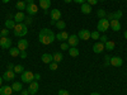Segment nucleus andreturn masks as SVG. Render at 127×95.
<instances>
[{"instance_id": "9b49d317", "label": "nucleus", "mask_w": 127, "mask_h": 95, "mask_svg": "<svg viewBox=\"0 0 127 95\" xmlns=\"http://www.w3.org/2000/svg\"><path fill=\"white\" fill-rule=\"evenodd\" d=\"M26 12L32 17L33 14H36L37 12H38V6L37 5H34V3L33 4H27V8H26Z\"/></svg>"}, {"instance_id": "412c9836", "label": "nucleus", "mask_w": 127, "mask_h": 95, "mask_svg": "<svg viewBox=\"0 0 127 95\" xmlns=\"http://www.w3.org/2000/svg\"><path fill=\"white\" fill-rule=\"evenodd\" d=\"M41 58H42V61H43V63H51L52 61H54V56L50 55V53H43Z\"/></svg>"}, {"instance_id": "a19ab883", "label": "nucleus", "mask_w": 127, "mask_h": 95, "mask_svg": "<svg viewBox=\"0 0 127 95\" xmlns=\"http://www.w3.org/2000/svg\"><path fill=\"white\" fill-rule=\"evenodd\" d=\"M87 3L89 4V5H95L98 3V0H87Z\"/></svg>"}, {"instance_id": "473e14b6", "label": "nucleus", "mask_w": 127, "mask_h": 95, "mask_svg": "<svg viewBox=\"0 0 127 95\" xmlns=\"http://www.w3.org/2000/svg\"><path fill=\"white\" fill-rule=\"evenodd\" d=\"M99 32L98 30H94V32H90V38L93 39H99Z\"/></svg>"}, {"instance_id": "49530a36", "label": "nucleus", "mask_w": 127, "mask_h": 95, "mask_svg": "<svg viewBox=\"0 0 127 95\" xmlns=\"http://www.w3.org/2000/svg\"><path fill=\"white\" fill-rule=\"evenodd\" d=\"M8 70H14V66L12 65V63H9V65H8Z\"/></svg>"}, {"instance_id": "72a5a7b5", "label": "nucleus", "mask_w": 127, "mask_h": 95, "mask_svg": "<svg viewBox=\"0 0 127 95\" xmlns=\"http://www.w3.org/2000/svg\"><path fill=\"white\" fill-rule=\"evenodd\" d=\"M60 48H61L62 51H69L70 46H69L67 42H61V46H60Z\"/></svg>"}, {"instance_id": "f3484780", "label": "nucleus", "mask_w": 127, "mask_h": 95, "mask_svg": "<svg viewBox=\"0 0 127 95\" xmlns=\"http://www.w3.org/2000/svg\"><path fill=\"white\" fill-rule=\"evenodd\" d=\"M107 19L108 20H112V19H117V20H120L121 18H122V12L121 10H117V12H114V13H111V14H107Z\"/></svg>"}, {"instance_id": "5fc2aeb1", "label": "nucleus", "mask_w": 127, "mask_h": 95, "mask_svg": "<svg viewBox=\"0 0 127 95\" xmlns=\"http://www.w3.org/2000/svg\"><path fill=\"white\" fill-rule=\"evenodd\" d=\"M0 38H1V36H0Z\"/></svg>"}, {"instance_id": "20e7f679", "label": "nucleus", "mask_w": 127, "mask_h": 95, "mask_svg": "<svg viewBox=\"0 0 127 95\" xmlns=\"http://www.w3.org/2000/svg\"><path fill=\"white\" fill-rule=\"evenodd\" d=\"M22 81L24 82V84H31L32 81L34 80V73L32 72V71H27V70H24L22 73Z\"/></svg>"}, {"instance_id": "c85d7f7f", "label": "nucleus", "mask_w": 127, "mask_h": 95, "mask_svg": "<svg viewBox=\"0 0 127 95\" xmlns=\"http://www.w3.org/2000/svg\"><path fill=\"white\" fill-rule=\"evenodd\" d=\"M55 25H56V28H57V29H60V30H62V29H65V28H66V23L64 22V20H61V19H60V20H57Z\"/></svg>"}, {"instance_id": "5701e85b", "label": "nucleus", "mask_w": 127, "mask_h": 95, "mask_svg": "<svg viewBox=\"0 0 127 95\" xmlns=\"http://www.w3.org/2000/svg\"><path fill=\"white\" fill-rule=\"evenodd\" d=\"M12 89H13V91L20 93V91L23 90V85H22V82H18V81L13 82V85H12Z\"/></svg>"}, {"instance_id": "393cba45", "label": "nucleus", "mask_w": 127, "mask_h": 95, "mask_svg": "<svg viewBox=\"0 0 127 95\" xmlns=\"http://www.w3.org/2000/svg\"><path fill=\"white\" fill-rule=\"evenodd\" d=\"M9 53L12 57H18L20 55V49L18 47H13V48H9Z\"/></svg>"}, {"instance_id": "6e6552de", "label": "nucleus", "mask_w": 127, "mask_h": 95, "mask_svg": "<svg viewBox=\"0 0 127 95\" xmlns=\"http://www.w3.org/2000/svg\"><path fill=\"white\" fill-rule=\"evenodd\" d=\"M78 37H79V39H83V41L90 39V30H88V29H81L79 33H78Z\"/></svg>"}, {"instance_id": "09e8293b", "label": "nucleus", "mask_w": 127, "mask_h": 95, "mask_svg": "<svg viewBox=\"0 0 127 95\" xmlns=\"http://www.w3.org/2000/svg\"><path fill=\"white\" fill-rule=\"evenodd\" d=\"M1 84H3V77L0 76V86H1Z\"/></svg>"}, {"instance_id": "8fccbe9b", "label": "nucleus", "mask_w": 127, "mask_h": 95, "mask_svg": "<svg viewBox=\"0 0 127 95\" xmlns=\"http://www.w3.org/2000/svg\"><path fill=\"white\" fill-rule=\"evenodd\" d=\"M1 1H3V3H5V4H6V3H9V1H10V0H1Z\"/></svg>"}, {"instance_id": "79ce46f5", "label": "nucleus", "mask_w": 127, "mask_h": 95, "mask_svg": "<svg viewBox=\"0 0 127 95\" xmlns=\"http://www.w3.org/2000/svg\"><path fill=\"white\" fill-rule=\"evenodd\" d=\"M19 57L20 58H26L27 57V52L26 51H22V52H20V55H19Z\"/></svg>"}, {"instance_id": "e433bc0d", "label": "nucleus", "mask_w": 127, "mask_h": 95, "mask_svg": "<svg viewBox=\"0 0 127 95\" xmlns=\"http://www.w3.org/2000/svg\"><path fill=\"white\" fill-rule=\"evenodd\" d=\"M8 34H9V29H6V28H3L1 32H0V36L1 37H8Z\"/></svg>"}, {"instance_id": "0eeeda50", "label": "nucleus", "mask_w": 127, "mask_h": 95, "mask_svg": "<svg viewBox=\"0 0 127 95\" xmlns=\"http://www.w3.org/2000/svg\"><path fill=\"white\" fill-rule=\"evenodd\" d=\"M109 28H111L113 32H118V30L121 29V23H120V20H117V19L109 20Z\"/></svg>"}, {"instance_id": "4c0bfd02", "label": "nucleus", "mask_w": 127, "mask_h": 95, "mask_svg": "<svg viewBox=\"0 0 127 95\" xmlns=\"http://www.w3.org/2000/svg\"><path fill=\"white\" fill-rule=\"evenodd\" d=\"M99 39H100V42H102V43H105V42L108 41V37L105 36V34H103V36H100V37H99Z\"/></svg>"}, {"instance_id": "f704fd0d", "label": "nucleus", "mask_w": 127, "mask_h": 95, "mask_svg": "<svg viewBox=\"0 0 127 95\" xmlns=\"http://www.w3.org/2000/svg\"><path fill=\"white\" fill-rule=\"evenodd\" d=\"M109 65H111V56L105 55L104 56V66H109Z\"/></svg>"}, {"instance_id": "423d86ee", "label": "nucleus", "mask_w": 127, "mask_h": 95, "mask_svg": "<svg viewBox=\"0 0 127 95\" xmlns=\"http://www.w3.org/2000/svg\"><path fill=\"white\" fill-rule=\"evenodd\" d=\"M67 43H69L70 47H76L78 43H79V37H78L76 34H71V36H69V38H67Z\"/></svg>"}, {"instance_id": "2eb2a0df", "label": "nucleus", "mask_w": 127, "mask_h": 95, "mask_svg": "<svg viewBox=\"0 0 127 95\" xmlns=\"http://www.w3.org/2000/svg\"><path fill=\"white\" fill-rule=\"evenodd\" d=\"M12 93H13L12 86H9V85L0 86V94H1V95H12Z\"/></svg>"}, {"instance_id": "9d476101", "label": "nucleus", "mask_w": 127, "mask_h": 95, "mask_svg": "<svg viewBox=\"0 0 127 95\" xmlns=\"http://www.w3.org/2000/svg\"><path fill=\"white\" fill-rule=\"evenodd\" d=\"M14 77H15L14 70H6L4 72V75H3V80H5V81H12Z\"/></svg>"}, {"instance_id": "f257e3e1", "label": "nucleus", "mask_w": 127, "mask_h": 95, "mask_svg": "<svg viewBox=\"0 0 127 95\" xmlns=\"http://www.w3.org/2000/svg\"><path fill=\"white\" fill-rule=\"evenodd\" d=\"M55 39H56V34L50 28H43V29L39 32V34H38L39 43L45 45V46H48L51 43H54Z\"/></svg>"}, {"instance_id": "7c9ffc66", "label": "nucleus", "mask_w": 127, "mask_h": 95, "mask_svg": "<svg viewBox=\"0 0 127 95\" xmlns=\"http://www.w3.org/2000/svg\"><path fill=\"white\" fill-rule=\"evenodd\" d=\"M97 15H98V18H105V17H107V13H105V10L104 9H99L98 10V12H97Z\"/></svg>"}, {"instance_id": "7ed1b4c3", "label": "nucleus", "mask_w": 127, "mask_h": 95, "mask_svg": "<svg viewBox=\"0 0 127 95\" xmlns=\"http://www.w3.org/2000/svg\"><path fill=\"white\" fill-rule=\"evenodd\" d=\"M98 32H102V33H105L108 29H109V20L107 18H102L99 19V22H98Z\"/></svg>"}, {"instance_id": "a878e982", "label": "nucleus", "mask_w": 127, "mask_h": 95, "mask_svg": "<svg viewBox=\"0 0 127 95\" xmlns=\"http://www.w3.org/2000/svg\"><path fill=\"white\" fill-rule=\"evenodd\" d=\"M15 8L18 9V12H23V10H26V8H27V3L26 1H18L17 3V5H15Z\"/></svg>"}, {"instance_id": "2f4dec72", "label": "nucleus", "mask_w": 127, "mask_h": 95, "mask_svg": "<svg viewBox=\"0 0 127 95\" xmlns=\"http://www.w3.org/2000/svg\"><path fill=\"white\" fill-rule=\"evenodd\" d=\"M24 71V67L22 66V65H17V66H14V72L15 73H22Z\"/></svg>"}, {"instance_id": "a211bd4d", "label": "nucleus", "mask_w": 127, "mask_h": 95, "mask_svg": "<svg viewBox=\"0 0 127 95\" xmlns=\"http://www.w3.org/2000/svg\"><path fill=\"white\" fill-rule=\"evenodd\" d=\"M104 43H102V42H99V43H95L93 46V51H94V53H102V52L104 51Z\"/></svg>"}, {"instance_id": "58836bf2", "label": "nucleus", "mask_w": 127, "mask_h": 95, "mask_svg": "<svg viewBox=\"0 0 127 95\" xmlns=\"http://www.w3.org/2000/svg\"><path fill=\"white\" fill-rule=\"evenodd\" d=\"M59 95H70V94H69V91L61 89V90H59Z\"/></svg>"}, {"instance_id": "b1692460", "label": "nucleus", "mask_w": 127, "mask_h": 95, "mask_svg": "<svg viewBox=\"0 0 127 95\" xmlns=\"http://www.w3.org/2000/svg\"><path fill=\"white\" fill-rule=\"evenodd\" d=\"M15 22H14V19H6L5 20V28L6 29H14V27H15Z\"/></svg>"}, {"instance_id": "c756f323", "label": "nucleus", "mask_w": 127, "mask_h": 95, "mask_svg": "<svg viewBox=\"0 0 127 95\" xmlns=\"http://www.w3.org/2000/svg\"><path fill=\"white\" fill-rule=\"evenodd\" d=\"M62 58H64V56H62V53H60V52H57V53H55L54 55V61L55 62H61L62 61Z\"/></svg>"}, {"instance_id": "6e6d98bb", "label": "nucleus", "mask_w": 127, "mask_h": 95, "mask_svg": "<svg viewBox=\"0 0 127 95\" xmlns=\"http://www.w3.org/2000/svg\"><path fill=\"white\" fill-rule=\"evenodd\" d=\"M0 95H1V94H0Z\"/></svg>"}, {"instance_id": "603ef678", "label": "nucleus", "mask_w": 127, "mask_h": 95, "mask_svg": "<svg viewBox=\"0 0 127 95\" xmlns=\"http://www.w3.org/2000/svg\"><path fill=\"white\" fill-rule=\"evenodd\" d=\"M64 1H65V3H71L72 0H64Z\"/></svg>"}, {"instance_id": "c9c22d12", "label": "nucleus", "mask_w": 127, "mask_h": 95, "mask_svg": "<svg viewBox=\"0 0 127 95\" xmlns=\"http://www.w3.org/2000/svg\"><path fill=\"white\" fill-rule=\"evenodd\" d=\"M50 70H51V71H55V70H57V62L52 61V62L50 63Z\"/></svg>"}, {"instance_id": "1a4fd4ad", "label": "nucleus", "mask_w": 127, "mask_h": 95, "mask_svg": "<svg viewBox=\"0 0 127 95\" xmlns=\"http://www.w3.org/2000/svg\"><path fill=\"white\" fill-rule=\"evenodd\" d=\"M122 63H123V61H122V58H121L120 56H113V57H111V66L121 67Z\"/></svg>"}, {"instance_id": "6ab92c4d", "label": "nucleus", "mask_w": 127, "mask_h": 95, "mask_svg": "<svg viewBox=\"0 0 127 95\" xmlns=\"http://www.w3.org/2000/svg\"><path fill=\"white\" fill-rule=\"evenodd\" d=\"M80 10L83 14H90L92 13V5H89L88 3H84V4H81Z\"/></svg>"}, {"instance_id": "de8ad7c7", "label": "nucleus", "mask_w": 127, "mask_h": 95, "mask_svg": "<svg viewBox=\"0 0 127 95\" xmlns=\"http://www.w3.org/2000/svg\"><path fill=\"white\" fill-rule=\"evenodd\" d=\"M26 3H27V4H33L34 0H26Z\"/></svg>"}, {"instance_id": "4468645a", "label": "nucleus", "mask_w": 127, "mask_h": 95, "mask_svg": "<svg viewBox=\"0 0 127 95\" xmlns=\"http://www.w3.org/2000/svg\"><path fill=\"white\" fill-rule=\"evenodd\" d=\"M50 15H51L52 20H55V22H57V20L61 19V12H60L59 9H52L51 13H50Z\"/></svg>"}, {"instance_id": "a18cd8bd", "label": "nucleus", "mask_w": 127, "mask_h": 95, "mask_svg": "<svg viewBox=\"0 0 127 95\" xmlns=\"http://www.w3.org/2000/svg\"><path fill=\"white\" fill-rule=\"evenodd\" d=\"M41 79V75H39V73H34V80L37 81V80H39Z\"/></svg>"}, {"instance_id": "4be33fe9", "label": "nucleus", "mask_w": 127, "mask_h": 95, "mask_svg": "<svg viewBox=\"0 0 127 95\" xmlns=\"http://www.w3.org/2000/svg\"><path fill=\"white\" fill-rule=\"evenodd\" d=\"M50 6H51V0H39V8L47 10Z\"/></svg>"}, {"instance_id": "39448f33", "label": "nucleus", "mask_w": 127, "mask_h": 95, "mask_svg": "<svg viewBox=\"0 0 127 95\" xmlns=\"http://www.w3.org/2000/svg\"><path fill=\"white\" fill-rule=\"evenodd\" d=\"M12 39H10L9 37H1L0 38V46H1V48H12Z\"/></svg>"}, {"instance_id": "864d4df0", "label": "nucleus", "mask_w": 127, "mask_h": 95, "mask_svg": "<svg viewBox=\"0 0 127 95\" xmlns=\"http://www.w3.org/2000/svg\"><path fill=\"white\" fill-rule=\"evenodd\" d=\"M125 38H126V39H127V30H126V32H125Z\"/></svg>"}, {"instance_id": "aec40b11", "label": "nucleus", "mask_w": 127, "mask_h": 95, "mask_svg": "<svg viewBox=\"0 0 127 95\" xmlns=\"http://www.w3.org/2000/svg\"><path fill=\"white\" fill-rule=\"evenodd\" d=\"M67 38H69V34L66 33L65 30H64V32H60V33L56 34V39L60 41V42H65V41H67Z\"/></svg>"}, {"instance_id": "c03bdc74", "label": "nucleus", "mask_w": 127, "mask_h": 95, "mask_svg": "<svg viewBox=\"0 0 127 95\" xmlns=\"http://www.w3.org/2000/svg\"><path fill=\"white\" fill-rule=\"evenodd\" d=\"M20 93H22V95H31L28 90H22V91H20Z\"/></svg>"}, {"instance_id": "ea45409f", "label": "nucleus", "mask_w": 127, "mask_h": 95, "mask_svg": "<svg viewBox=\"0 0 127 95\" xmlns=\"http://www.w3.org/2000/svg\"><path fill=\"white\" fill-rule=\"evenodd\" d=\"M24 22H26V25H27V24H31L32 22H33V20H32V18H31V15H29V17H26V20H24Z\"/></svg>"}, {"instance_id": "dca6fc26", "label": "nucleus", "mask_w": 127, "mask_h": 95, "mask_svg": "<svg viewBox=\"0 0 127 95\" xmlns=\"http://www.w3.org/2000/svg\"><path fill=\"white\" fill-rule=\"evenodd\" d=\"M14 22L15 23H23L24 20H26V15H24V13L23 12H18L15 15H14Z\"/></svg>"}, {"instance_id": "bb28decb", "label": "nucleus", "mask_w": 127, "mask_h": 95, "mask_svg": "<svg viewBox=\"0 0 127 95\" xmlns=\"http://www.w3.org/2000/svg\"><path fill=\"white\" fill-rule=\"evenodd\" d=\"M114 46H116V43L113 41H107L104 43V48L107 49V51H112V49H114Z\"/></svg>"}, {"instance_id": "cd10ccee", "label": "nucleus", "mask_w": 127, "mask_h": 95, "mask_svg": "<svg viewBox=\"0 0 127 95\" xmlns=\"http://www.w3.org/2000/svg\"><path fill=\"white\" fill-rule=\"evenodd\" d=\"M69 55L71 57H78L79 56V49L76 47H70L69 48Z\"/></svg>"}, {"instance_id": "37998d69", "label": "nucleus", "mask_w": 127, "mask_h": 95, "mask_svg": "<svg viewBox=\"0 0 127 95\" xmlns=\"http://www.w3.org/2000/svg\"><path fill=\"white\" fill-rule=\"evenodd\" d=\"M72 1H75V3H78V4H84L87 0H72Z\"/></svg>"}, {"instance_id": "3c124183", "label": "nucleus", "mask_w": 127, "mask_h": 95, "mask_svg": "<svg viewBox=\"0 0 127 95\" xmlns=\"http://www.w3.org/2000/svg\"><path fill=\"white\" fill-rule=\"evenodd\" d=\"M90 95H100V94H99V93H92Z\"/></svg>"}, {"instance_id": "f03ea898", "label": "nucleus", "mask_w": 127, "mask_h": 95, "mask_svg": "<svg viewBox=\"0 0 127 95\" xmlns=\"http://www.w3.org/2000/svg\"><path fill=\"white\" fill-rule=\"evenodd\" d=\"M13 33H14L15 37L23 38V37L28 33V28H27V25L23 24V23H17L15 27H14V29H13Z\"/></svg>"}, {"instance_id": "ddd939ff", "label": "nucleus", "mask_w": 127, "mask_h": 95, "mask_svg": "<svg viewBox=\"0 0 127 95\" xmlns=\"http://www.w3.org/2000/svg\"><path fill=\"white\" fill-rule=\"evenodd\" d=\"M17 47L20 49V52H22V51H26V49H27V47H28V41H27V39H24V38H20V39L18 41Z\"/></svg>"}, {"instance_id": "f8f14e48", "label": "nucleus", "mask_w": 127, "mask_h": 95, "mask_svg": "<svg viewBox=\"0 0 127 95\" xmlns=\"http://www.w3.org/2000/svg\"><path fill=\"white\" fill-rule=\"evenodd\" d=\"M38 88H39V85H38V82L34 80V81H32L31 84H29V88H28V91H29V94L31 95H34L37 91H38Z\"/></svg>"}]
</instances>
